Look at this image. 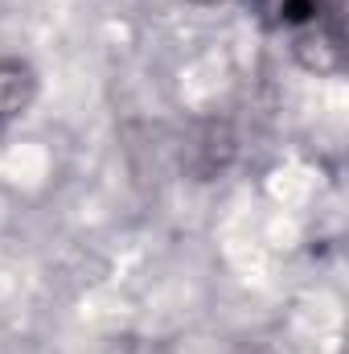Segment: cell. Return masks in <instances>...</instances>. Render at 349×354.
Segmentation results:
<instances>
[{"label": "cell", "mask_w": 349, "mask_h": 354, "mask_svg": "<svg viewBox=\"0 0 349 354\" xmlns=\"http://www.w3.org/2000/svg\"><path fill=\"white\" fill-rule=\"evenodd\" d=\"M181 174L189 181H218L239 157V132L226 115H201L181 136Z\"/></svg>", "instance_id": "cell-1"}, {"label": "cell", "mask_w": 349, "mask_h": 354, "mask_svg": "<svg viewBox=\"0 0 349 354\" xmlns=\"http://www.w3.org/2000/svg\"><path fill=\"white\" fill-rule=\"evenodd\" d=\"M251 12L267 33L304 37V33H337L346 37V0H251Z\"/></svg>", "instance_id": "cell-2"}, {"label": "cell", "mask_w": 349, "mask_h": 354, "mask_svg": "<svg viewBox=\"0 0 349 354\" xmlns=\"http://www.w3.org/2000/svg\"><path fill=\"white\" fill-rule=\"evenodd\" d=\"M185 4H193V8H222V4H230V0H185Z\"/></svg>", "instance_id": "cell-5"}, {"label": "cell", "mask_w": 349, "mask_h": 354, "mask_svg": "<svg viewBox=\"0 0 349 354\" xmlns=\"http://www.w3.org/2000/svg\"><path fill=\"white\" fill-rule=\"evenodd\" d=\"M235 354H279L275 346H267V342H239Z\"/></svg>", "instance_id": "cell-4"}, {"label": "cell", "mask_w": 349, "mask_h": 354, "mask_svg": "<svg viewBox=\"0 0 349 354\" xmlns=\"http://www.w3.org/2000/svg\"><path fill=\"white\" fill-rule=\"evenodd\" d=\"M41 99V75L21 54H0V128L25 120Z\"/></svg>", "instance_id": "cell-3"}]
</instances>
